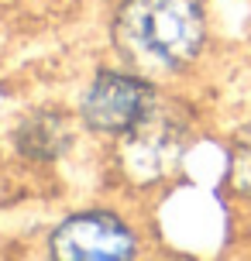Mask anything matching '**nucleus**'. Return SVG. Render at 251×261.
Masks as SVG:
<instances>
[{"label":"nucleus","instance_id":"nucleus-1","mask_svg":"<svg viewBox=\"0 0 251 261\" xmlns=\"http://www.w3.org/2000/svg\"><path fill=\"white\" fill-rule=\"evenodd\" d=\"M124 62L141 72H179L207 45L203 0H124L114 17Z\"/></svg>","mask_w":251,"mask_h":261},{"label":"nucleus","instance_id":"nucleus-2","mask_svg":"<svg viewBox=\"0 0 251 261\" xmlns=\"http://www.w3.org/2000/svg\"><path fill=\"white\" fill-rule=\"evenodd\" d=\"M120 138H124L120 165L128 172V179H134L141 186L159 182L169 172L179 169L186 151H189V141H193L189 117L183 110H175L172 103H159V100Z\"/></svg>","mask_w":251,"mask_h":261},{"label":"nucleus","instance_id":"nucleus-3","mask_svg":"<svg viewBox=\"0 0 251 261\" xmlns=\"http://www.w3.org/2000/svg\"><path fill=\"white\" fill-rule=\"evenodd\" d=\"M48 251L62 261H128L138 254V234L110 210H83L52 230Z\"/></svg>","mask_w":251,"mask_h":261},{"label":"nucleus","instance_id":"nucleus-4","mask_svg":"<svg viewBox=\"0 0 251 261\" xmlns=\"http://www.w3.org/2000/svg\"><path fill=\"white\" fill-rule=\"evenodd\" d=\"M155 103V90L134 72H100L83 96V124L96 134H128Z\"/></svg>","mask_w":251,"mask_h":261},{"label":"nucleus","instance_id":"nucleus-5","mask_svg":"<svg viewBox=\"0 0 251 261\" xmlns=\"http://www.w3.org/2000/svg\"><path fill=\"white\" fill-rule=\"evenodd\" d=\"M66 141H69L66 120L55 117V114H38V117H31L24 127H21V134H17V144L35 158H55L62 148H66Z\"/></svg>","mask_w":251,"mask_h":261},{"label":"nucleus","instance_id":"nucleus-6","mask_svg":"<svg viewBox=\"0 0 251 261\" xmlns=\"http://www.w3.org/2000/svg\"><path fill=\"white\" fill-rule=\"evenodd\" d=\"M227 189L251 203V120L234 130L227 148Z\"/></svg>","mask_w":251,"mask_h":261}]
</instances>
